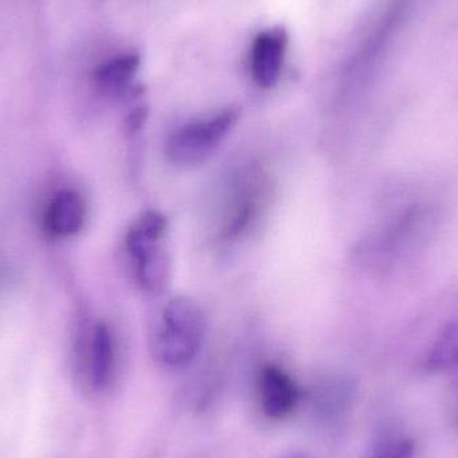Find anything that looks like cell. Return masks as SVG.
I'll return each instance as SVG.
<instances>
[{"label":"cell","instance_id":"6da1fadb","mask_svg":"<svg viewBox=\"0 0 458 458\" xmlns=\"http://www.w3.org/2000/svg\"><path fill=\"white\" fill-rule=\"evenodd\" d=\"M206 331V315L201 307L188 296H176L166 303L160 325L153 334V357L168 368H184L200 352Z\"/></svg>","mask_w":458,"mask_h":458},{"label":"cell","instance_id":"7a4b0ae2","mask_svg":"<svg viewBox=\"0 0 458 458\" xmlns=\"http://www.w3.org/2000/svg\"><path fill=\"white\" fill-rule=\"evenodd\" d=\"M239 115V107L229 106L209 120L185 123L166 141V157L177 166L200 165L225 141Z\"/></svg>","mask_w":458,"mask_h":458},{"label":"cell","instance_id":"3957f363","mask_svg":"<svg viewBox=\"0 0 458 458\" xmlns=\"http://www.w3.org/2000/svg\"><path fill=\"white\" fill-rule=\"evenodd\" d=\"M259 406L261 413L271 420L290 416L299 403L295 381L277 366L263 368L258 381Z\"/></svg>","mask_w":458,"mask_h":458},{"label":"cell","instance_id":"277c9868","mask_svg":"<svg viewBox=\"0 0 458 458\" xmlns=\"http://www.w3.org/2000/svg\"><path fill=\"white\" fill-rule=\"evenodd\" d=\"M288 35L282 27L266 30L253 40L250 50V72L260 88L276 85L282 74Z\"/></svg>","mask_w":458,"mask_h":458},{"label":"cell","instance_id":"5b68a950","mask_svg":"<svg viewBox=\"0 0 458 458\" xmlns=\"http://www.w3.org/2000/svg\"><path fill=\"white\" fill-rule=\"evenodd\" d=\"M115 350L113 335L105 323H98L91 334L88 352V381L91 389L104 393L114 377Z\"/></svg>","mask_w":458,"mask_h":458},{"label":"cell","instance_id":"8992f818","mask_svg":"<svg viewBox=\"0 0 458 458\" xmlns=\"http://www.w3.org/2000/svg\"><path fill=\"white\" fill-rule=\"evenodd\" d=\"M85 217L82 198L74 191H61L48 203L45 212V228L54 236H72L83 227Z\"/></svg>","mask_w":458,"mask_h":458},{"label":"cell","instance_id":"52a82bcc","mask_svg":"<svg viewBox=\"0 0 458 458\" xmlns=\"http://www.w3.org/2000/svg\"><path fill=\"white\" fill-rule=\"evenodd\" d=\"M140 64L141 56L137 53L121 54L107 59L94 70V83L102 93L123 96L131 89Z\"/></svg>","mask_w":458,"mask_h":458},{"label":"cell","instance_id":"ba28073f","mask_svg":"<svg viewBox=\"0 0 458 458\" xmlns=\"http://www.w3.org/2000/svg\"><path fill=\"white\" fill-rule=\"evenodd\" d=\"M166 220L158 212L149 211L129 231L126 245L134 259L145 255L155 248L161 247L165 234Z\"/></svg>","mask_w":458,"mask_h":458},{"label":"cell","instance_id":"9c48e42d","mask_svg":"<svg viewBox=\"0 0 458 458\" xmlns=\"http://www.w3.org/2000/svg\"><path fill=\"white\" fill-rule=\"evenodd\" d=\"M424 369L433 374L458 370V323L448 326L437 336L425 357Z\"/></svg>","mask_w":458,"mask_h":458},{"label":"cell","instance_id":"30bf717a","mask_svg":"<svg viewBox=\"0 0 458 458\" xmlns=\"http://www.w3.org/2000/svg\"><path fill=\"white\" fill-rule=\"evenodd\" d=\"M137 274L140 283L148 293H158L165 288L171 272L169 258L163 245L149 250L145 255L136 259Z\"/></svg>","mask_w":458,"mask_h":458},{"label":"cell","instance_id":"8fae6325","mask_svg":"<svg viewBox=\"0 0 458 458\" xmlns=\"http://www.w3.org/2000/svg\"><path fill=\"white\" fill-rule=\"evenodd\" d=\"M416 443L405 436L389 438L377 446L370 458H416Z\"/></svg>","mask_w":458,"mask_h":458},{"label":"cell","instance_id":"7c38bea8","mask_svg":"<svg viewBox=\"0 0 458 458\" xmlns=\"http://www.w3.org/2000/svg\"><path fill=\"white\" fill-rule=\"evenodd\" d=\"M145 115H147V112H145L144 107H139V109H136L131 113L128 121V126L129 129H131V131H136L141 128L142 123H144L145 120Z\"/></svg>","mask_w":458,"mask_h":458},{"label":"cell","instance_id":"4fadbf2b","mask_svg":"<svg viewBox=\"0 0 458 458\" xmlns=\"http://www.w3.org/2000/svg\"><path fill=\"white\" fill-rule=\"evenodd\" d=\"M283 458H310V457H307L306 454H287V456H284Z\"/></svg>","mask_w":458,"mask_h":458}]
</instances>
